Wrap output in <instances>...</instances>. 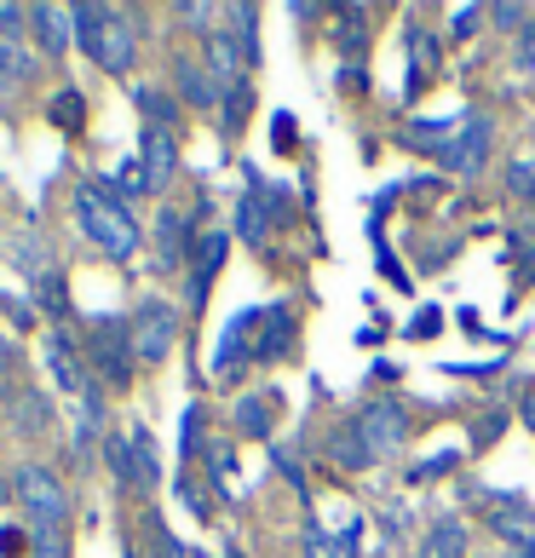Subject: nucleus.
Segmentation results:
<instances>
[{"label": "nucleus", "instance_id": "51", "mask_svg": "<svg viewBox=\"0 0 535 558\" xmlns=\"http://www.w3.org/2000/svg\"><path fill=\"white\" fill-rule=\"evenodd\" d=\"M340 81H345L352 93H368V70H363V64H345V70H340Z\"/></svg>", "mask_w": 535, "mask_h": 558}, {"label": "nucleus", "instance_id": "42", "mask_svg": "<svg viewBox=\"0 0 535 558\" xmlns=\"http://www.w3.org/2000/svg\"><path fill=\"white\" fill-rule=\"evenodd\" d=\"M507 184H512V191H519V196H530V202H535V161H530V156H524V161H512Z\"/></svg>", "mask_w": 535, "mask_h": 558}, {"label": "nucleus", "instance_id": "4", "mask_svg": "<svg viewBox=\"0 0 535 558\" xmlns=\"http://www.w3.org/2000/svg\"><path fill=\"white\" fill-rule=\"evenodd\" d=\"M81 357H87L93 380L105 391H127L133 386L138 357H133V340H127V323H121V317H93L87 340H81Z\"/></svg>", "mask_w": 535, "mask_h": 558}, {"label": "nucleus", "instance_id": "26", "mask_svg": "<svg viewBox=\"0 0 535 558\" xmlns=\"http://www.w3.org/2000/svg\"><path fill=\"white\" fill-rule=\"evenodd\" d=\"M133 105L144 110V128L173 133V121H179V98H173L168 87H133Z\"/></svg>", "mask_w": 535, "mask_h": 558}, {"label": "nucleus", "instance_id": "52", "mask_svg": "<svg viewBox=\"0 0 535 558\" xmlns=\"http://www.w3.org/2000/svg\"><path fill=\"white\" fill-rule=\"evenodd\" d=\"M431 328H438V312H421L415 323H409V335H415V340H426V335H431Z\"/></svg>", "mask_w": 535, "mask_h": 558}, {"label": "nucleus", "instance_id": "39", "mask_svg": "<svg viewBox=\"0 0 535 558\" xmlns=\"http://www.w3.org/2000/svg\"><path fill=\"white\" fill-rule=\"evenodd\" d=\"M455 461H461V454H455V449H449V454H431V461H421L415 472H409V484H426V478H443V472H455Z\"/></svg>", "mask_w": 535, "mask_h": 558}, {"label": "nucleus", "instance_id": "9", "mask_svg": "<svg viewBox=\"0 0 535 558\" xmlns=\"http://www.w3.org/2000/svg\"><path fill=\"white\" fill-rule=\"evenodd\" d=\"M47 368H52V380H58V391H64L70 403H81V398H87V391L98 386L70 328H52V335H47Z\"/></svg>", "mask_w": 535, "mask_h": 558}, {"label": "nucleus", "instance_id": "17", "mask_svg": "<svg viewBox=\"0 0 535 558\" xmlns=\"http://www.w3.org/2000/svg\"><path fill=\"white\" fill-rule=\"evenodd\" d=\"M138 161H144V173H150V191H168L173 173H179V138L161 133V128H144L138 133Z\"/></svg>", "mask_w": 535, "mask_h": 558}, {"label": "nucleus", "instance_id": "21", "mask_svg": "<svg viewBox=\"0 0 535 558\" xmlns=\"http://www.w3.org/2000/svg\"><path fill=\"white\" fill-rule=\"evenodd\" d=\"M421 558H466V524L455 512H438L421 535Z\"/></svg>", "mask_w": 535, "mask_h": 558}, {"label": "nucleus", "instance_id": "2", "mask_svg": "<svg viewBox=\"0 0 535 558\" xmlns=\"http://www.w3.org/2000/svg\"><path fill=\"white\" fill-rule=\"evenodd\" d=\"M70 24H75V47L105 75H115V81L133 75V64H138V17L133 12L98 7V0H75Z\"/></svg>", "mask_w": 535, "mask_h": 558}, {"label": "nucleus", "instance_id": "11", "mask_svg": "<svg viewBox=\"0 0 535 558\" xmlns=\"http://www.w3.org/2000/svg\"><path fill=\"white\" fill-rule=\"evenodd\" d=\"M196 236L202 231L184 208H161V219H156V265L161 271H184L191 254H196Z\"/></svg>", "mask_w": 535, "mask_h": 558}, {"label": "nucleus", "instance_id": "3", "mask_svg": "<svg viewBox=\"0 0 535 558\" xmlns=\"http://www.w3.org/2000/svg\"><path fill=\"white\" fill-rule=\"evenodd\" d=\"M12 501L24 507L29 530H70V519H75V495L64 489V478H58L52 466H40V461H24L12 472Z\"/></svg>", "mask_w": 535, "mask_h": 558}, {"label": "nucleus", "instance_id": "46", "mask_svg": "<svg viewBox=\"0 0 535 558\" xmlns=\"http://www.w3.org/2000/svg\"><path fill=\"white\" fill-rule=\"evenodd\" d=\"M271 144H277V150H294V116H271Z\"/></svg>", "mask_w": 535, "mask_h": 558}, {"label": "nucleus", "instance_id": "28", "mask_svg": "<svg viewBox=\"0 0 535 558\" xmlns=\"http://www.w3.org/2000/svg\"><path fill=\"white\" fill-rule=\"evenodd\" d=\"M12 421H17V432H47L52 426V403H47V391H12Z\"/></svg>", "mask_w": 535, "mask_h": 558}, {"label": "nucleus", "instance_id": "50", "mask_svg": "<svg viewBox=\"0 0 535 558\" xmlns=\"http://www.w3.org/2000/svg\"><path fill=\"white\" fill-rule=\"evenodd\" d=\"M519 421H524V426L535 432V380H530V386L519 391Z\"/></svg>", "mask_w": 535, "mask_h": 558}, {"label": "nucleus", "instance_id": "34", "mask_svg": "<svg viewBox=\"0 0 535 558\" xmlns=\"http://www.w3.org/2000/svg\"><path fill=\"white\" fill-rule=\"evenodd\" d=\"M24 75H35L29 47H24V40H7V35H0V81H24Z\"/></svg>", "mask_w": 535, "mask_h": 558}, {"label": "nucleus", "instance_id": "16", "mask_svg": "<svg viewBox=\"0 0 535 558\" xmlns=\"http://www.w3.org/2000/svg\"><path fill=\"white\" fill-rule=\"evenodd\" d=\"M277 415H282V391L277 386H259V391H242V398H236V432H242V438H254V444L271 438Z\"/></svg>", "mask_w": 535, "mask_h": 558}, {"label": "nucleus", "instance_id": "38", "mask_svg": "<svg viewBox=\"0 0 535 558\" xmlns=\"http://www.w3.org/2000/svg\"><path fill=\"white\" fill-rule=\"evenodd\" d=\"M179 501L191 507L196 519H214V501H208V495H202V484L191 478V472H184V478H179Z\"/></svg>", "mask_w": 535, "mask_h": 558}, {"label": "nucleus", "instance_id": "30", "mask_svg": "<svg viewBox=\"0 0 535 558\" xmlns=\"http://www.w3.org/2000/svg\"><path fill=\"white\" fill-rule=\"evenodd\" d=\"M202 461H208V472H214V478L224 484V495H231V501H236V444L231 438H208V444H202Z\"/></svg>", "mask_w": 535, "mask_h": 558}, {"label": "nucleus", "instance_id": "54", "mask_svg": "<svg viewBox=\"0 0 535 558\" xmlns=\"http://www.w3.org/2000/svg\"><path fill=\"white\" fill-rule=\"evenodd\" d=\"M7 495H12V489H0V507H7Z\"/></svg>", "mask_w": 535, "mask_h": 558}, {"label": "nucleus", "instance_id": "31", "mask_svg": "<svg viewBox=\"0 0 535 558\" xmlns=\"http://www.w3.org/2000/svg\"><path fill=\"white\" fill-rule=\"evenodd\" d=\"M110 191L121 196V202H133V196H150V173H144V161L138 156H121L115 168H110Z\"/></svg>", "mask_w": 535, "mask_h": 558}, {"label": "nucleus", "instance_id": "29", "mask_svg": "<svg viewBox=\"0 0 535 558\" xmlns=\"http://www.w3.org/2000/svg\"><path fill=\"white\" fill-rule=\"evenodd\" d=\"M248 105H254V81H242V87H231L219 98V133L224 138H242V128H248Z\"/></svg>", "mask_w": 535, "mask_h": 558}, {"label": "nucleus", "instance_id": "53", "mask_svg": "<svg viewBox=\"0 0 535 558\" xmlns=\"http://www.w3.org/2000/svg\"><path fill=\"white\" fill-rule=\"evenodd\" d=\"M501 426H507V415H489V421L478 426V444H496V438H501Z\"/></svg>", "mask_w": 535, "mask_h": 558}, {"label": "nucleus", "instance_id": "19", "mask_svg": "<svg viewBox=\"0 0 535 558\" xmlns=\"http://www.w3.org/2000/svg\"><path fill=\"white\" fill-rule=\"evenodd\" d=\"M98 449H105V466H110L115 489H121V495H144V472H138V454H133V438H127V432L110 426Z\"/></svg>", "mask_w": 535, "mask_h": 558}, {"label": "nucleus", "instance_id": "47", "mask_svg": "<svg viewBox=\"0 0 535 558\" xmlns=\"http://www.w3.org/2000/svg\"><path fill=\"white\" fill-rule=\"evenodd\" d=\"M524 7H512V0H501V7H489V24H501V29H512V24H524Z\"/></svg>", "mask_w": 535, "mask_h": 558}, {"label": "nucleus", "instance_id": "23", "mask_svg": "<svg viewBox=\"0 0 535 558\" xmlns=\"http://www.w3.org/2000/svg\"><path fill=\"white\" fill-rule=\"evenodd\" d=\"M328 444H335V461H340L345 472H368V466L380 461V454L368 449V438H363V432H357V421H345V426H335V438H328Z\"/></svg>", "mask_w": 535, "mask_h": 558}, {"label": "nucleus", "instance_id": "14", "mask_svg": "<svg viewBox=\"0 0 535 558\" xmlns=\"http://www.w3.org/2000/svg\"><path fill=\"white\" fill-rule=\"evenodd\" d=\"M29 35L47 58H64L75 47V24H70V7H52V0H35L29 7Z\"/></svg>", "mask_w": 535, "mask_h": 558}, {"label": "nucleus", "instance_id": "24", "mask_svg": "<svg viewBox=\"0 0 535 558\" xmlns=\"http://www.w3.org/2000/svg\"><path fill=\"white\" fill-rule=\"evenodd\" d=\"M29 300H35V312L52 317V328H70V282H64V265H58L47 282H35Z\"/></svg>", "mask_w": 535, "mask_h": 558}, {"label": "nucleus", "instance_id": "18", "mask_svg": "<svg viewBox=\"0 0 535 558\" xmlns=\"http://www.w3.org/2000/svg\"><path fill=\"white\" fill-rule=\"evenodd\" d=\"M173 93H179V105H191L202 116H214L219 110V87H214V75L208 64H191V58H173Z\"/></svg>", "mask_w": 535, "mask_h": 558}, {"label": "nucleus", "instance_id": "22", "mask_svg": "<svg viewBox=\"0 0 535 558\" xmlns=\"http://www.w3.org/2000/svg\"><path fill=\"white\" fill-rule=\"evenodd\" d=\"M224 24H236V52H242V64H248V75L259 70V7H248V0H236V7H224Z\"/></svg>", "mask_w": 535, "mask_h": 558}, {"label": "nucleus", "instance_id": "5", "mask_svg": "<svg viewBox=\"0 0 535 558\" xmlns=\"http://www.w3.org/2000/svg\"><path fill=\"white\" fill-rule=\"evenodd\" d=\"M127 340H133V357L138 363H168L173 345H179V305L173 300H138L133 317H127Z\"/></svg>", "mask_w": 535, "mask_h": 558}, {"label": "nucleus", "instance_id": "33", "mask_svg": "<svg viewBox=\"0 0 535 558\" xmlns=\"http://www.w3.org/2000/svg\"><path fill=\"white\" fill-rule=\"evenodd\" d=\"M127 438H133V454H138L144 489H156V484H161V454H156V438H150V432H144V426H133Z\"/></svg>", "mask_w": 535, "mask_h": 558}, {"label": "nucleus", "instance_id": "27", "mask_svg": "<svg viewBox=\"0 0 535 558\" xmlns=\"http://www.w3.org/2000/svg\"><path fill=\"white\" fill-rule=\"evenodd\" d=\"M47 121L58 133H81V128H87V98H81V87H58L47 98Z\"/></svg>", "mask_w": 535, "mask_h": 558}, {"label": "nucleus", "instance_id": "35", "mask_svg": "<svg viewBox=\"0 0 535 558\" xmlns=\"http://www.w3.org/2000/svg\"><path fill=\"white\" fill-rule=\"evenodd\" d=\"M305 558H352V553L340 547V535H335V530L305 524Z\"/></svg>", "mask_w": 535, "mask_h": 558}, {"label": "nucleus", "instance_id": "20", "mask_svg": "<svg viewBox=\"0 0 535 558\" xmlns=\"http://www.w3.org/2000/svg\"><path fill=\"white\" fill-rule=\"evenodd\" d=\"M443 64V35L426 24H409V93H421Z\"/></svg>", "mask_w": 535, "mask_h": 558}, {"label": "nucleus", "instance_id": "32", "mask_svg": "<svg viewBox=\"0 0 535 558\" xmlns=\"http://www.w3.org/2000/svg\"><path fill=\"white\" fill-rule=\"evenodd\" d=\"M29 558H75L70 530H29Z\"/></svg>", "mask_w": 535, "mask_h": 558}, {"label": "nucleus", "instance_id": "48", "mask_svg": "<svg viewBox=\"0 0 535 558\" xmlns=\"http://www.w3.org/2000/svg\"><path fill=\"white\" fill-rule=\"evenodd\" d=\"M478 17H489V7H461V12H455V29H449V35H461V40H466V35H478V29H472Z\"/></svg>", "mask_w": 535, "mask_h": 558}, {"label": "nucleus", "instance_id": "13", "mask_svg": "<svg viewBox=\"0 0 535 558\" xmlns=\"http://www.w3.org/2000/svg\"><path fill=\"white\" fill-rule=\"evenodd\" d=\"M461 121H466V116H409L403 128H398V144H403V150H421V156L438 161L449 144H455Z\"/></svg>", "mask_w": 535, "mask_h": 558}, {"label": "nucleus", "instance_id": "25", "mask_svg": "<svg viewBox=\"0 0 535 558\" xmlns=\"http://www.w3.org/2000/svg\"><path fill=\"white\" fill-rule=\"evenodd\" d=\"M12 265H17V277H24L29 288H35V282H47V277L58 271L52 247L40 242V236H24V242H17V247H12Z\"/></svg>", "mask_w": 535, "mask_h": 558}, {"label": "nucleus", "instance_id": "40", "mask_svg": "<svg viewBox=\"0 0 535 558\" xmlns=\"http://www.w3.org/2000/svg\"><path fill=\"white\" fill-rule=\"evenodd\" d=\"M24 24H29V7L0 0V35H7V40H24Z\"/></svg>", "mask_w": 535, "mask_h": 558}, {"label": "nucleus", "instance_id": "55", "mask_svg": "<svg viewBox=\"0 0 535 558\" xmlns=\"http://www.w3.org/2000/svg\"><path fill=\"white\" fill-rule=\"evenodd\" d=\"M231 558H242V553H231Z\"/></svg>", "mask_w": 535, "mask_h": 558}, {"label": "nucleus", "instance_id": "15", "mask_svg": "<svg viewBox=\"0 0 535 558\" xmlns=\"http://www.w3.org/2000/svg\"><path fill=\"white\" fill-rule=\"evenodd\" d=\"M484 161H489V121H484V116H466L461 133H455V144L438 156V168H449V173H478Z\"/></svg>", "mask_w": 535, "mask_h": 558}, {"label": "nucleus", "instance_id": "41", "mask_svg": "<svg viewBox=\"0 0 535 558\" xmlns=\"http://www.w3.org/2000/svg\"><path fill=\"white\" fill-rule=\"evenodd\" d=\"M271 466H277V472H282V478L294 484L300 495H305V472H300V461H294V454H288L282 444H271Z\"/></svg>", "mask_w": 535, "mask_h": 558}, {"label": "nucleus", "instance_id": "10", "mask_svg": "<svg viewBox=\"0 0 535 558\" xmlns=\"http://www.w3.org/2000/svg\"><path fill=\"white\" fill-rule=\"evenodd\" d=\"M277 231V208H271V184H265L259 168H248V191H242L236 202V236L248 242V247H265Z\"/></svg>", "mask_w": 535, "mask_h": 558}, {"label": "nucleus", "instance_id": "7", "mask_svg": "<svg viewBox=\"0 0 535 558\" xmlns=\"http://www.w3.org/2000/svg\"><path fill=\"white\" fill-rule=\"evenodd\" d=\"M484 519L489 535H501L507 553H535V507L512 489H484Z\"/></svg>", "mask_w": 535, "mask_h": 558}, {"label": "nucleus", "instance_id": "43", "mask_svg": "<svg viewBox=\"0 0 535 558\" xmlns=\"http://www.w3.org/2000/svg\"><path fill=\"white\" fill-rule=\"evenodd\" d=\"M150 535H156V553H161V558H184V547H179V535H173L168 524H161L156 512H150Z\"/></svg>", "mask_w": 535, "mask_h": 558}, {"label": "nucleus", "instance_id": "8", "mask_svg": "<svg viewBox=\"0 0 535 558\" xmlns=\"http://www.w3.org/2000/svg\"><path fill=\"white\" fill-rule=\"evenodd\" d=\"M294 335H300L294 300H271V305H259L254 335H248V363H282L288 351H294Z\"/></svg>", "mask_w": 535, "mask_h": 558}, {"label": "nucleus", "instance_id": "44", "mask_svg": "<svg viewBox=\"0 0 535 558\" xmlns=\"http://www.w3.org/2000/svg\"><path fill=\"white\" fill-rule=\"evenodd\" d=\"M7 305V317H12V328H35L40 323V312H35V300H0Z\"/></svg>", "mask_w": 535, "mask_h": 558}, {"label": "nucleus", "instance_id": "1", "mask_svg": "<svg viewBox=\"0 0 535 558\" xmlns=\"http://www.w3.org/2000/svg\"><path fill=\"white\" fill-rule=\"evenodd\" d=\"M70 214H75V225H81V236H87L105 259H115V265L138 259L144 225H138V214L110 191L105 179H81L75 191H70Z\"/></svg>", "mask_w": 535, "mask_h": 558}, {"label": "nucleus", "instance_id": "6", "mask_svg": "<svg viewBox=\"0 0 535 558\" xmlns=\"http://www.w3.org/2000/svg\"><path fill=\"white\" fill-rule=\"evenodd\" d=\"M224 254H231V236L224 231H202L196 236V254H191V265H184V312L191 317L208 312V294H214L219 271H224Z\"/></svg>", "mask_w": 535, "mask_h": 558}, {"label": "nucleus", "instance_id": "49", "mask_svg": "<svg viewBox=\"0 0 535 558\" xmlns=\"http://www.w3.org/2000/svg\"><path fill=\"white\" fill-rule=\"evenodd\" d=\"M335 535H340V547L352 553V558L363 553V519H357V512H352V524H345V530H335Z\"/></svg>", "mask_w": 535, "mask_h": 558}, {"label": "nucleus", "instance_id": "36", "mask_svg": "<svg viewBox=\"0 0 535 558\" xmlns=\"http://www.w3.org/2000/svg\"><path fill=\"white\" fill-rule=\"evenodd\" d=\"M202 444H208V438H202V409L191 403V409H184V432H179V454L191 461V454H202Z\"/></svg>", "mask_w": 535, "mask_h": 558}, {"label": "nucleus", "instance_id": "37", "mask_svg": "<svg viewBox=\"0 0 535 558\" xmlns=\"http://www.w3.org/2000/svg\"><path fill=\"white\" fill-rule=\"evenodd\" d=\"M0 558H29V524H0Z\"/></svg>", "mask_w": 535, "mask_h": 558}, {"label": "nucleus", "instance_id": "45", "mask_svg": "<svg viewBox=\"0 0 535 558\" xmlns=\"http://www.w3.org/2000/svg\"><path fill=\"white\" fill-rule=\"evenodd\" d=\"M12 363H17V357H12V340L0 335V403L12 398Z\"/></svg>", "mask_w": 535, "mask_h": 558}, {"label": "nucleus", "instance_id": "12", "mask_svg": "<svg viewBox=\"0 0 535 558\" xmlns=\"http://www.w3.org/2000/svg\"><path fill=\"white\" fill-rule=\"evenodd\" d=\"M357 432L368 438V449L375 454H398L403 444H409V415H403V403L398 398H375L357 415Z\"/></svg>", "mask_w": 535, "mask_h": 558}]
</instances>
